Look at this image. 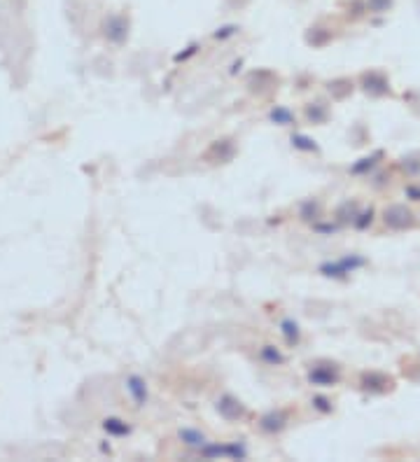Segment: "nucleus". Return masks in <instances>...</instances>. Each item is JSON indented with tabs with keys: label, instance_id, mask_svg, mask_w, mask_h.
Listing matches in <instances>:
<instances>
[{
	"label": "nucleus",
	"instance_id": "f257e3e1",
	"mask_svg": "<svg viewBox=\"0 0 420 462\" xmlns=\"http://www.w3.org/2000/svg\"><path fill=\"white\" fill-rule=\"evenodd\" d=\"M364 257L360 255H346L341 260H334V262H325L320 267V274L327 276V278H346L348 274H353L360 267H364Z\"/></svg>",
	"mask_w": 420,
	"mask_h": 462
},
{
	"label": "nucleus",
	"instance_id": "f03ea898",
	"mask_svg": "<svg viewBox=\"0 0 420 462\" xmlns=\"http://www.w3.org/2000/svg\"><path fill=\"white\" fill-rule=\"evenodd\" d=\"M341 381V369L334 362H318L308 369V383L318 385V388H332Z\"/></svg>",
	"mask_w": 420,
	"mask_h": 462
},
{
	"label": "nucleus",
	"instance_id": "7ed1b4c3",
	"mask_svg": "<svg viewBox=\"0 0 420 462\" xmlns=\"http://www.w3.org/2000/svg\"><path fill=\"white\" fill-rule=\"evenodd\" d=\"M201 458L212 460V458H229V460H246L248 449L243 444H205L201 446Z\"/></svg>",
	"mask_w": 420,
	"mask_h": 462
},
{
	"label": "nucleus",
	"instance_id": "20e7f679",
	"mask_svg": "<svg viewBox=\"0 0 420 462\" xmlns=\"http://www.w3.org/2000/svg\"><path fill=\"white\" fill-rule=\"evenodd\" d=\"M383 219H385V224L390 226V229H397V231L411 229V226L416 224V217H414V213H411L407 206H390V208H385Z\"/></svg>",
	"mask_w": 420,
	"mask_h": 462
},
{
	"label": "nucleus",
	"instance_id": "39448f33",
	"mask_svg": "<svg viewBox=\"0 0 420 462\" xmlns=\"http://www.w3.org/2000/svg\"><path fill=\"white\" fill-rule=\"evenodd\" d=\"M395 388V381L390 376L378 374V371H369V374H362V390L373 392V395H385Z\"/></svg>",
	"mask_w": 420,
	"mask_h": 462
},
{
	"label": "nucleus",
	"instance_id": "423d86ee",
	"mask_svg": "<svg viewBox=\"0 0 420 462\" xmlns=\"http://www.w3.org/2000/svg\"><path fill=\"white\" fill-rule=\"evenodd\" d=\"M217 411H220V415H222V418H227V420H239V418H243V415H246V406H243L236 397L224 395V397L217 399Z\"/></svg>",
	"mask_w": 420,
	"mask_h": 462
},
{
	"label": "nucleus",
	"instance_id": "0eeeda50",
	"mask_svg": "<svg viewBox=\"0 0 420 462\" xmlns=\"http://www.w3.org/2000/svg\"><path fill=\"white\" fill-rule=\"evenodd\" d=\"M126 390H128V395H131V399L136 401V406H145L148 404V399H150V390H148V383H145V378L143 376H128L126 378Z\"/></svg>",
	"mask_w": 420,
	"mask_h": 462
},
{
	"label": "nucleus",
	"instance_id": "6e6552de",
	"mask_svg": "<svg viewBox=\"0 0 420 462\" xmlns=\"http://www.w3.org/2000/svg\"><path fill=\"white\" fill-rule=\"evenodd\" d=\"M362 85H364V92L371 94V96H385L390 92V87H388V80L383 73H364L362 78Z\"/></svg>",
	"mask_w": 420,
	"mask_h": 462
},
{
	"label": "nucleus",
	"instance_id": "1a4fd4ad",
	"mask_svg": "<svg viewBox=\"0 0 420 462\" xmlns=\"http://www.w3.org/2000/svg\"><path fill=\"white\" fill-rule=\"evenodd\" d=\"M287 413L285 411H269L259 423V427L264 432H271V434H276V432H282L287 427Z\"/></svg>",
	"mask_w": 420,
	"mask_h": 462
},
{
	"label": "nucleus",
	"instance_id": "9d476101",
	"mask_svg": "<svg viewBox=\"0 0 420 462\" xmlns=\"http://www.w3.org/2000/svg\"><path fill=\"white\" fill-rule=\"evenodd\" d=\"M105 35L110 37V40L114 42H124L126 40V35H128V24H126V19H121V17H112L108 21V26H105Z\"/></svg>",
	"mask_w": 420,
	"mask_h": 462
},
{
	"label": "nucleus",
	"instance_id": "9b49d317",
	"mask_svg": "<svg viewBox=\"0 0 420 462\" xmlns=\"http://www.w3.org/2000/svg\"><path fill=\"white\" fill-rule=\"evenodd\" d=\"M280 332H282V336H285L287 346H296V344H299L301 329H299V324L292 320V317H285V320L280 322Z\"/></svg>",
	"mask_w": 420,
	"mask_h": 462
},
{
	"label": "nucleus",
	"instance_id": "f8f14e48",
	"mask_svg": "<svg viewBox=\"0 0 420 462\" xmlns=\"http://www.w3.org/2000/svg\"><path fill=\"white\" fill-rule=\"evenodd\" d=\"M180 439L187 446H192V449H201V446H205V434L201 430H194V427H182Z\"/></svg>",
	"mask_w": 420,
	"mask_h": 462
},
{
	"label": "nucleus",
	"instance_id": "ddd939ff",
	"mask_svg": "<svg viewBox=\"0 0 420 462\" xmlns=\"http://www.w3.org/2000/svg\"><path fill=\"white\" fill-rule=\"evenodd\" d=\"M103 430L108 432V434H112V437H126V434H131V425H126V423L121 420V418H105Z\"/></svg>",
	"mask_w": 420,
	"mask_h": 462
},
{
	"label": "nucleus",
	"instance_id": "4468645a",
	"mask_svg": "<svg viewBox=\"0 0 420 462\" xmlns=\"http://www.w3.org/2000/svg\"><path fill=\"white\" fill-rule=\"evenodd\" d=\"M259 358H262L266 365H271V367H278L285 362V355H282L276 346H264L262 351H259Z\"/></svg>",
	"mask_w": 420,
	"mask_h": 462
},
{
	"label": "nucleus",
	"instance_id": "2eb2a0df",
	"mask_svg": "<svg viewBox=\"0 0 420 462\" xmlns=\"http://www.w3.org/2000/svg\"><path fill=\"white\" fill-rule=\"evenodd\" d=\"M269 117H271V122L273 124H278V126H289L294 122V115H292V110H287V108H282V105H276L271 112H269Z\"/></svg>",
	"mask_w": 420,
	"mask_h": 462
},
{
	"label": "nucleus",
	"instance_id": "dca6fc26",
	"mask_svg": "<svg viewBox=\"0 0 420 462\" xmlns=\"http://www.w3.org/2000/svg\"><path fill=\"white\" fill-rule=\"evenodd\" d=\"M292 147L294 150H301V152H318V142L311 138V135H304V133H294L292 135Z\"/></svg>",
	"mask_w": 420,
	"mask_h": 462
},
{
	"label": "nucleus",
	"instance_id": "f3484780",
	"mask_svg": "<svg viewBox=\"0 0 420 462\" xmlns=\"http://www.w3.org/2000/svg\"><path fill=\"white\" fill-rule=\"evenodd\" d=\"M376 159H380V152H376L373 157H364V159H360V164H355L353 169V173H357V176H360V173H364L366 169H373V166H376Z\"/></svg>",
	"mask_w": 420,
	"mask_h": 462
},
{
	"label": "nucleus",
	"instance_id": "a211bd4d",
	"mask_svg": "<svg viewBox=\"0 0 420 462\" xmlns=\"http://www.w3.org/2000/svg\"><path fill=\"white\" fill-rule=\"evenodd\" d=\"M313 406H316L318 411H323V413H330L332 411V401L327 399V397H313Z\"/></svg>",
	"mask_w": 420,
	"mask_h": 462
},
{
	"label": "nucleus",
	"instance_id": "6ab92c4d",
	"mask_svg": "<svg viewBox=\"0 0 420 462\" xmlns=\"http://www.w3.org/2000/svg\"><path fill=\"white\" fill-rule=\"evenodd\" d=\"M308 117L313 119V122H323V119L327 117V112L320 110L318 105H316V108H308Z\"/></svg>",
	"mask_w": 420,
	"mask_h": 462
},
{
	"label": "nucleus",
	"instance_id": "aec40b11",
	"mask_svg": "<svg viewBox=\"0 0 420 462\" xmlns=\"http://www.w3.org/2000/svg\"><path fill=\"white\" fill-rule=\"evenodd\" d=\"M371 215H373V210L369 208V210H366V213L360 215L362 219H355V226H360V229H364L366 224H371Z\"/></svg>",
	"mask_w": 420,
	"mask_h": 462
},
{
	"label": "nucleus",
	"instance_id": "412c9836",
	"mask_svg": "<svg viewBox=\"0 0 420 462\" xmlns=\"http://www.w3.org/2000/svg\"><path fill=\"white\" fill-rule=\"evenodd\" d=\"M390 3H392V0H369V7H371V10H378L380 12V10H388Z\"/></svg>",
	"mask_w": 420,
	"mask_h": 462
},
{
	"label": "nucleus",
	"instance_id": "4be33fe9",
	"mask_svg": "<svg viewBox=\"0 0 420 462\" xmlns=\"http://www.w3.org/2000/svg\"><path fill=\"white\" fill-rule=\"evenodd\" d=\"M234 33H236V26H224L215 33V37H217V40H224V37H232Z\"/></svg>",
	"mask_w": 420,
	"mask_h": 462
},
{
	"label": "nucleus",
	"instance_id": "5701e85b",
	"mask_svg": "<svg viewBox=\"0 0 420 462\" xmlns=\"http://www.w3.org/2000/svg\"><path fill=\"white\" fill-rule=\"evenodd\" d=\"M192 54H196V44H192V47H189V51H185V54H178V56H175V61H185V59H189Z\"/></svg>",
	"mask_w": 420,
	"mask_h": 462
}]
</instances>
